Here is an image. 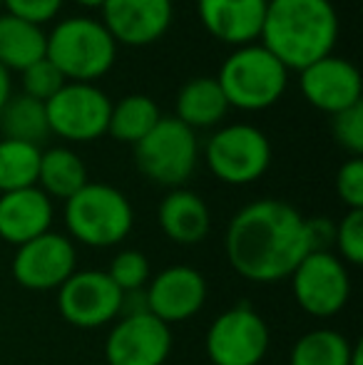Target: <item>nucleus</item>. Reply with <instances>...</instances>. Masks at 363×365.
<instances>
[{
	"mask_svg": "<svg viewBox=\"0 0 363 365\" xmlns=\"http://www.w3.org/2000/svg\"><path fill=\"white\" fill-rule=\"evenodd\" d=\"M299 209L281 199H259L234 214L227 226V259L242 279L274 284L311 254Z\"/></svg>",
	"mask_w": 363,
	"mask_h": 365,
	"instance_id": "obj_1",
	"label": "nucleus"
},
{
	"mask_svg": "<svg viewBox=\"0 0 363 365\" xmlns=\"http://www.w3.org/2000/svg\"><path fill=\"white\" fill-rule=\"evenodd\" d=\"M262 45L286 70H304L334 53L339 15L331 0H269Z\"/></svg>",
	"mask_w": 363,
	"mask_h": 365,
	"instance_id": "obj_2",
	"label": "nucleus"
},
{
	"mask_svg": "<svg viewBox=\"0 0 363 365\" xmlns=\"http://www.w3.org/2000/svg\"><path fill=\"white\" fill-rule=\"evenodd\" d=\"M45 58L63 73L68 82L95 85L115 65L117 43L102 20L73 15L55 25L48 33Z\"/></svg>",
	"mask_w": 363,
	"mask_h": 365,
	"instance_id": "obj_3",
	"label": "nucleus"
},
{
	"mask_svg": "<svg viewBox=\"0 0 363 365\" xmlns=\"http://www.w3.org/2000/svg\"><path fill=\"white\" fill-rule=\"evenodd\" d=\"M65 226L70 236L90 249L117 246L130 236L135 212L117 187L88 182L65 202Z\"/></svg>",
	"mask_w": 363,
	"mask_h": 365,
	"instance_id": "obj_4",
	"label": "nucleus"
},
{
	"mask_svg": "<svg viewBox=\"0 0 363 365\" xmlns=\"http://www.w3.org/2000/svg\"><path fill=\"white\" fill-rule=\"evenodd\" d=\"M217 82L229 107L267 110L276 105L289 85V70L264 45H242L222 63Z\"/></svg>",
	"mask_w": 363,
	"mask_h": 365,
	"instance_id": "obj_5",
	"label": "nucleus"
},
{
	"mask_svg": "<svg viewBox=\"0 0 363 365\" xmlns=\"http://www.w3.org/2000/svg\"><path fill=\"white\" fill-rule=\"evenodd\" d=\"M197 162V135L177 117H162L155 130L135 145V164L140 174L167 189H180L189 182Z\"/></svg>",
	"mask_w": 363,
	"mask_h": 365,
	"instance_id": "obj_6",
	"label": "nucleus"
},
{
	"mask_svg": "<svg viewBox=\"0 0 363 365\" xmlns=\"http://www.w3.org/2000/svg\"><path fill=\"white\" fill-rule=\"evenodd\" d=\"M207 167L219 182L242 187L267 174L272 164V145L254 125H227L217 130L204 147Z\"/></svg>",
	"mask_w": 363,
	"mask_h": 365,
	"instance_id": "obj_7",
	"label": "nucleus"
},
{
	"mask_svg": "<svg viewBox=\"0 0 363 365\" xmlns=\"http://www.w3.org/2000/svg\"><path fill=\"white\" fill-rule=\"evenodd\" d=\"M269 326L254 306L239 301L212 321L204 351L212 365H259L269 353Z\"/></svg>",
	"mask_w": 363,
	"mask_h": 365,
	"instance_id": "obj_8",
	"label": "nucleus"
},
{
	"mask_svg": "<svg viewBox=\"0 0 363 365\" xmlns=\"http://www.w3.org/2000/svg\"><path fill=\"white\" fill-rule=\"evenodd\" d=\"M50 135L68 142H92L107 135L112 102L97 85L90 82H65L48 102Z\"/></svg>",
	"mask_w": 363,
	"mask_h": 365,
	"instance_id": "obj_9",
	"label": "nucleus"
},
{
	"mask_svg": "<svg viewBox=\"0 0 363 365\" xmlns=\"http://www.w3.org/2000/svg\"><path fill=\"white\" fill-rule=\"evenodd\" d=\"M291 293L304 313L331 318L344 311L351 298L349 269L331 251H311L291 271Z\"/></svg>",
	"mask_w": 363,
	"mask_h": 365,
	"instance_id": "obj_10",
	"label": "nucleus"
},
{
	"mask_svg": "<svg viewBox=\"0 0 363 365\" xmlns=\"http://www.w3.org/2000/svg\"><path fill=\"white\" fill-rule=\"evenodd\" d=\"M58 311L70 326L95 331L122 311V291L105 271H75L58 289Z\"/></svg>",
	"mask_w": 363,
	"mask_h": 365,
	"instance_id": "obj_11",
	"label": "nucleus"
},
{
	"mask_svg": "<svg viewBox=\"0 0 363 365\" xmlns=\"http://www.w3.org/2000/svg\"><path fill=\"white\" fill-rule=\"evenodd\" d=\"M78 266L75 244L63 234L43 236L18 246L13 256V279L28 291H58Z\"/></svg>",
	"mask_w": 363,
	"mask_h": 365,
	"instance_id": "obj_12",
	"label": "nucleus"
},
{
	"mask_svg": "<svg viewBox=\"0 0 363 365\" xmlns=\"http://www.w3.org/2000/svg\"><path fill=\"white\" fill-rule=\"evenodd\" d=\"M172 353V331L152 313L122 316L105 341L110 365H165Z\"/></svg>",
	"mask_w": 363,
	"mask_h": 365,
	"instance_id": "obj_13",
	"label": "nucleus"
},
{
	"mask_svg": "<svg viewBox=\"0 0 363 365\" xmlns=\"http://www.w3.org/2000/svg\"><path fill=\"white\" fill-rule=\"evenodd\" d=\"M175 18L172 0H105L102 25L117 45H152L165 38Z\"/></svg>",
	"mask_w": 363,
	"mask_h": 365,
	"instance_id": "obj_14",
	"label": "nucleus"
},
{
	"mask_svg": "<svg viewBox=\"0 0 363 365\" xmlns=\"http://www.w3.org/2000/svg\"><path fill=\"white\" fill-rule=\"evenodd\" d=\"M147 311L162 323H182L197 316L207 301V281L192 266H170L160 271L145 289Z\"/></svg>",
	"mask_w": 363,
	"mask_h": 365,
	"instance_id": "obj_15",
	"label": "nucleus"
},
{
	"mask_svg": "<svg viewBox=\"0 0 363 365\" xmlns=\"http://www.w3.org/2000/svg\"><path fill=\"white\" fill-rule=\"evenodd\" d=\"M299 87L306 100L326 115H336L361 102L359 70L354 63L334 53L301 70Z\"/></svg>",
	"mask_w": 363,
	"mask_h": 365,
	"instance_id": "obj_16",
	"label": "nucleus"
},
{
	"mask_svg": "<svg viewBox=\"0 0 363 365\" xmlns=\"http://www.w3.org/2000/svg\"><path fill=\"white\" fill-rule=\"evenodd\" d=\"M269 0H197V15L219 43L252 45L259 40Z\"/></svg>",
	"mask_w": 363,
	"mask_h": 365,
	"instance_id": "obj_17",
	"label": "nucleus"
},
{
	"mask_svg": "<svg viewBox=\"0 0 363 365\" xmlns=\"http://www.w3.org/2000/svg\"><path fill=\"white\" fill-rule=\"evenodd\" d=\"M53 199L38 187L0 194V239L13 246L43 236L53 226Z\"/></svg>",
	"mask_w": 363,
	"mask_h": 365,
	"instance_id": "obj_18",
	"label": "nucleus"
},
{
	"mask_svg": "<svg viewBox=\"0 0 363 365\" xmlns=\"http://www.w3.org/2000/svg\"><path fill=\"white\" fill-rule=\"evenodd\" d=\"M157 224L162 234L180 246H194L204 241L212 229V214L199 194L189 189H170L157 209Z\"/></svg>",
	"mask_w": 363,
	"mask_h": 365,
	"instance_id": "obj_19",
	"label": "nucleus"
},
{
	"mask_svg": "<svg viewBox=\"0 0 363 365\" xmlns=\"http://www.w3.org/2000/svg\"><path fill=\"white\" fill-rule=\"evenodd\" d=\"M229 112V102L217 77H194L184 82L175 100V117L189 130L214 127Z\"/></svg>",
	"mask_w": 363,
	"mask_h": 365,
	"instance_id": "obj_20",
	"label": "nucleus"
},
{
	"mask_svg": "<svg viewBox=\"0 0 363 365\" xmlns=\"http://www.w3.org/2000/svg\"><path fill=\"white\" fill-rule=\"evenodd\" d=\"M48 35L40 25L20 20L10 13L0 15V65L5 70L23 73L33 63L45 58Z\"/></svg>",
	"mask_w": 363,
	"mask_h": 365,
	"instance_id": "obj_21",
	"label": "nucleus"
},
{
	"mask_svg": "<svg viewBox=\"0 0 363 365\" xmlns=\"http://www.w3.org/2000/svg\"><path fill=\"white\" fill-rule=\"evenodd\" d=\"M88 184V167L68 147H50L40 154L38 184L35 187L45 192L50 199H63L68 202L73 194Z\"/></svg>",
	"mask_w": 363,
	"mask_h": 365,
	"instance_id": "obj_22",
	"label": "nucleus"
},
{
	"mask_svg": "<svg viewBox=\"0 0 363 365\" xmlns=\"http://www.w3.org/2000/svg\"><path fill=\"white\" fill-rule=\"evenodd\" d=\"M0 132H3V140L28 142V145L40 147L50 137L45 102L33 100L23 92L10 95V100L0 110Z\"/></svg>",
	"mask_w": 363,
	"mask_h": 365,
	"instance_id": "obj_23",
	"label": "nucleus"
},
{
	"mask_svg": "<svg viewBox=\"0 0 363 365\" xmlns=\"http://www.w3.org/2000/svg\"><path fill=\"white\" fill-rule=\"evenodd\" d=\"M162 120V112L157 102L147 95H127L117 105H112L107 135L117 142L135 147L142 137H147L155 125Z\"/></svg>",
	"mask_w": 363,
	"mask_h": 365,
	"instance_id": "obj_24",
	"label": "nucleus"
},
{
	"mask_svg": "<svg viewBox=\"0 0 363 365\" xmlns=\"http://www.w3.org/2000/svg\"><path fill=\"white\" fill-rule=\"evenodd\" d=\"M354 346L344 333L331 328L309 331L294 343L289 365H349Z\"/></svg>",
	"mask_w": 363,
	"mask_h": 365,
	"instance_id": "obj_25",
	"label": "nucleus"
},
{
	"mask_svg": "<svg viewBox=\"0 0 363 365\" xmlns=\"http://www.w3.org/2000/svg\"><path fill=\"white\" fill-rule=\"evenodd\" d=\"M43 149L28 142L0 140V194L18 192L38 184Z\"/></svg>",
	"mask_w": 363,
	"mask_h": 365,
	"instance_id": "obj_26",
	"label": "nucleus"
},
{
	"mask_svg": "<svg viewBox=\"0 0 363 365\" xmlns=\"http://www.w3.org/2000/svg\"><path fill=\"white\" fill-rule=\"evenodd\" d=\"M122 293L140 291L150 284V261L142 251L125 249L112 259L110 269L105 271Z\"/></svg>",
	"mask_w": 363,
	"mask_h": 365,
	"instance_id": "obj_27",
	"label": "nucleus"
},
{
	"mask_svg": "<svg viewBox=\"0 0 363 365\" xmlns=\"http://www.w3.org/2000/svg\"><path fill=\"white\" fill-rule=\"evenodd\" d=\"M334 246L339 259L351 266L363 264V209H349L344 219L336 224Z\"/></svg>",
	"mask_w": 363,
	"mask_h": 365,
	"instance_id": "obj_28",
	"label": "nucleus"
},
{
	"mask_svg": "<svg viewBox=\"0 0 363 365\" xmlns=\"http://www.w3.org/2000/svg\"><path fill=\"white\" fill-rule=\"evenodd\" d=\"M20 75H23V95L33 97V100H38V102H48L50 97L68 82L63 77V73H60L48 58L33 63Z\"/></svg>",
	"mask_w": 363,
	"mask_h": 365,
	"instance_id": "obj_29",
	"label": "nucleus"
},
{
	"mask_svg": "<svg viewBox=\"0 0 363 365\" xmlns=\"http://www.w3.org/2000/svg\"><path fill=\"white\" fill-rule=\"evenodd\" d=\"M331 132H334V140L339 142L351 157H361L363 152V105L349 107V110H341L336 115H331Z\"/></svg>",
	"mask_w": 363,
	"mask_h": 365,
	"instance_id": "obj_30",
	"label": "nucleus"
},
{
	"mask_svg": "<svg viewBox=\"0 0 363 365\" xmlns=\"http://www.w3.org/2000/svg\"><path fill=\"white\" fill-rule=\"evenodd\" d=\"M336 194L349 209H363V159L351 157L336 172Z\"/></svg>",
	"mask_w": 363,
	"mask_h": 365,
	"instance_id": "obj_31",
	"label": "nucleus"
},
{
	"mask_svg": "<svg viewBox=\"0 0 363 365\" xmlns=\"http://www.w3.org/2000/svg\"><path fill=\"white\" fill-rule=\"evenodd\" d=\"M5 13L15 15L20 20H28L33 25H43L53 20L63 8V0H3Z\"/></svg>",
	"mask_w": 363,
	"mask_h": 365,
	"instance_id": "obj_32",
	"label": "nucleus"
},
{
	"mask_svg": "<svg viewBox=\"0 0 363 365\" xmlns=\"http://www.w3.org/2000/svg\"><path fill=\"white\" fill-rule=\"evenodd\" d=\"M309 251H331L336 239V224L326 217H311L304 221Z\"/></svg>",
	"mask_w": 363,
	"mask_h": 365,
	"instance_id": "obj_33",
	"label": "nucleus"
},
{
	"mask_svg": "<svg viewBox=\"0 0 363 365\" xmlns=\"http://www.w3.org/2000/svg\"><path fill=\"white\" fill-rule=\"evenodd\" d=\"M13 95V85H10V73L0 65V110L5 107V102Z\"/></svg>",
	"mask_w": 363,
	"mask_h": 365,
	"instance_id": "obj_34",
	"label": "nucleus"
},
{
	"mask_svg": "<svg viewBox=\"0 0 363 365\" xmlns=\"http://www.w3.org/2000/svg\"><path fill=\"white\" fill-rule=\"evenodd\" d=\"M349 365H363V348H361V343H356V346H354V353H351V363Z\"/></svg>",
	"mask_w": 363,
	"mask_h": 365,
	"instance_id": "obj_35",
	"label": "nucleus"
},
{
	"mask_svg": "<svg viewBox=\"0 0 363 365\" xmlns=\"http://www.w3.org/2000/svg\"><path fill=\"white\" fill-rule=\"evenodd\" d=\"M78 5H85V8H102L105 0H75Z\"/></svg>",
	"mask_w": 363,
	"mask_h": 365,
	"instance_id": "obj_36",
	"label": "nucleus"
},
{
	"mask_svg": "<svg viewBox=\"0 0 363 365\" xmlns=\"http://www.w3.org/2000/svg\"><path fill=\"white\" fill-rule=\"evenodd\" d=\"M0 8H3V0H0Z\"/></svg>",
	"mask_w": 363,
	"mask_h": 365,
	"instance_id": "obj_37",
	"label": "nucleus"
}]
</instances>
